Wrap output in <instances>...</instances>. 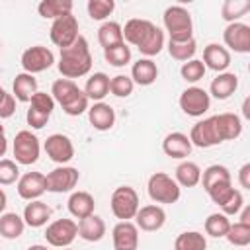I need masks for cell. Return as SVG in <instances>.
<instances>
[{"label":"cell","instance_id":"cell-10","mask_svg":"<svg viewBox=\"0 0 250 250\" xmlns=\"http://www.w3.org/2000/svg\"><path fill=\"white\" fill-rule=\"evenodd\" d=\"M53 64H55V55L49 47L33 45L21 53V66H23V72H27V74H37V72L49 70Z\"/></svg>","mask_w":250,"mask_h":250},{"label":"cell","instance_id":"cell-55","mask_svg":"<svg viewBox=\"0 0 250 250\" xmlns=\"http://www.w3.org/2000/svg\"><path fill=\"white\" fill-rule=\"evenodd\" d=\"M62 250H72V248H62Z\"/></svg>","mask_w":250,"mask_h":250},{"label":"cell","instance_id":"cell-52","mask_svg":"<svg viewBox=\"0 0 250 250\" xmlns=\"http://www.w3.org/2000/svg\"><path fill=\"white\" fill-rule=\"evenodd\" d=\"M240 211H242V215H240V221H238V223H246V225H250V207H242Z\"/></svg>","mask_w":250,"mask_h":250},{"label":"cell","instance_id":"cell-5","mask_svg":"<svg viewBox=\"0 0 250 250\" xmlns=\"http://www.w3.org/2000/svg\"><path fill=\"white\" fill-rule=\"evenodd\" d=\"M111 213L119 221H131L135 219L141 203H139V193L131 186H119L113 189L111 199H109Z\"/></svg>","mask_w":250,"mask_h":250},{"label":"cell","instance_id":"cell-1","mask_svg":"<svg viewBox=\"0 0 250 250\" xmlns=\"http://www.w3.org/2000/svg\"><path fill=\"white\" fill-rule=\"evenodd\" d=\"M57 66L62 78L74 80V78L86 76L92 70V53H90L88 39L84 35H78V39L72 45L61 49Z\"/></svg>","mask_w":250,"mask_h":250},{"label":"cell","instance_id":"cell-32","mask_svg":"<svg viewBox=\"0 0 250 250\" xmlns=\"http://www.w3.org/2000/svg\"><path fill=\"white\" fill-rule=\"evenodd\" d=\"M72 2L70 0H43L37 6V12L45 20H57L61 16L72 14Z\"/></svg>","mask_w":250,"mask_h":250},{"label":"cell","instance_id":"cell-38","mask_svg":"<svg viewBox=\"0 0 250 250\" xmlns=\"http://www.w3.org/2000/svg\"><path fill=\"white\" fill-rule=\"evenodd\" d=\"M195 51H197V43H195V39H188V41H180V43H176V41H168V53H170V57H172L174 61L188 62V61L193 59Z\"/></svg>","mask_w":250,"mask_h":250},{"label":"cell","instance_id":"cell-54","mask_svg":"<svg viewBox=\"0 0 250 250\" xmlns=\"http://www.w3.org/2000/svg\"><path fill=\"white\" fill-rule=\"evenodd\" d=\"M27 250H49V248H47L45 244H31Z\"/></svg>","mask_w":250,"mask_h":250},{"label":"cell","instance_id":"cell-26","mask_svg":"<svg viewBox=\"0 0 250 250\" xmlns=\"http://www.w3.org/2000/svg\"><path fill=\"white\" fill-rule=\"evenodd\" d=\"M105 234V223L98 215H88L78 221V236L86 242H98Z\"/></svg>","mask_w":250,"mask_h":250},{"label":"cell","instance_id":"cell-4","mask_svg":"<svg viewBox=\"0 0 250 250\" xmlns=\"http://www.w3.org/2000/svg\"><path fill=\"white\" fill-rule=\"evenodd\" d=\"M146 191L148 197L156 203V205H172L180 199L182 195V188L176 184V180L172 176H168L166 172H154L148 178L146 184Z\"/></svg>","mask_w":250,"mask_h":250},{"label":"cell","instance_id":"cell-24","mask_svg":"<svg viewBox=\"0 0 250 250\" xmlns=\"http://www.w3.org/2000/svg\"><path fill=\"white\" fill-rule=\"evenodd\" d=\"M215 123H217L221 141H234L242 133V121L236 113H229V111L219 113V115H215Z\"/></svg>","mask_w":250,"mask_h":250},{"label":"cell","instance_id":"cell-48","mask_svg":"<svg viewBox=\"0 0 250 250\" xmlns=\"http://www.w3.org/2000/svg\"><path fill=\"white\" fill-rule=\"evenodd\" d=\"M242 207H244V197H242V193L238 189H234L230 193V197L221 205V211H223V215L229 217V215H238Z\"/></svg>","mask_w":250,"mask_h":250},{"label":"cell","instance_id":"cell-41","mask_svg":"<svg viewBox=\"0 0 250 250\" xmlns=\"http://www.w3.org/2000/svg\"><path fill=\"white\" fill-rule=\"evenodd\" d=\"M225 238L232 244V246H248L250 244V225L246 223H230Z\"/></svg>","mask_w":250,"mask_h":250},{"label":"cell","instance_id":"cell-17","mask_svg":"<svg viewBox=\"0 0 250 250\" xmlns=\"http://www.w3.org/2000/svg\"><path fill=\"white\" fill-rule=\"evenodd\" d=\"M18 195L25 201L39 199L45 193V174L41 172H25L18 180Z\"/></svg>","mask_w":250,"mask_h":250},{"label":"cell","instance_id":"cell-35","mask_svg":"<svg viewBox=\"0 0 250 250\" xmlns=\"http://www.w3.org/2000/svg\"><path fill=\"white\" fill-rule=\"evenodd\" d=\"M199 182L203 184V189L207 191V189L213 188L215 184L232 182V180H230V172H229L227 166H223V164H211V166H207V168L201 172V180H199Z\"/></svg>","mask_w":250,"mask_h":250},{"label":"cell","instance_id":"cell-40","mask_svg":"<svg viewBox=\"0 0 250 250\" xmlns=\"http://www.w3.org/2000/svg\"><path fill=\"white\" fill-rule=\"evenodd\" d=\"M229 227H230V221L223 213H211L205 219V232L209 236H213V238H223L227 234Z\"/></svg>","mask_w":250,"mask_h":250},{"label":"cell","instance_id":"cell-2","mask_svg":"<svg viewBox=\"0 0 250 250\" xmlns=\"http://www.w3.org/2000/svg\"><path fill=\"white\" fill-rule=\"evenodd\" d=\"M51 96L62 107V111L70 117H78L84 111H88L90 100L86 98L84 90H80L74 80H68V78L55 80L51 86Z\"/></svg>","mask_w":250,"mask_h":250},{"label":"cell","instance_id":"cell-36","mask_svg":"<svg viewBox=\"0 0 250 250\" xmlns=\"http://www.w3.org/2000/svg\"><path fill=\"white\" fill-rule=\"evenodd\" d=\"M250 12V2L248 0H225L221 6V18L229 23L240 21L242 16Z\"/></svg>","mask_w":250,"mask_h":250},{"label":"cell","instance_id":"cell-46","mask_svg":"<svg viewBox=\"0 0 250 250\" xmlns=\"http://www.w3.org/2000/svg\"><path fill=\"white\" fill-rule=\"evenodd\" d=\"M29 109L39 111V113L51 117V113H53V109H55V100H53V96L47 94V92H37V94L29 100Z\"/></svg>","mask_w":250,"mask_h":250},{"label":"cell","instance_id":"cell-13","mask_svg":"<svg viewBox=\"0 0 250 250\" xmlns=\"http://www.w3.org/2000/svg\"><path fill=\"white\" fill-rule=\"evenodd\" d=\"M43 148H45L47 156H49L53 162L61 164V166H64L66 162H70V160L74 158V145H72V141H70L66 135H62V133H53V135H49L47 141H45V145H43Z\"/></svg>","mask_w":250,"mask_h":250},{"label":"cell","instance_id":"cell-51","mask_svg":"<svg viewBox=\"0 0 250 250\" xmlns=\"http://www.w3.org/2000/svg\"><path fill=\"white\" fill-rule=\"evenodd\" d=\"M8 150V139L4 135V125H0V156H4Z\"/></svg>","mask_w":250,"mask_h":250},{"label":"cell","instance_id":"cell-6","mask_svg":"<svg viewBox=\"0 0 250 250\" xmlns=\"http://www.w3.org/2000/svg\"><path fill=\"white\" fill-rule=\"evenodd\" d=\"M12 150H14V156H16V162L18 164L29 166V164H35L37 162L39 152H41V145H39V139L31 131L23 129V131H18L16 133Z\"/></svg>","mask_w":250,"mask_h":250},{"label":"cell","instance_id":"cell-14","mask_svg":"<svg viewBox=\"0 0 250 250\" xmlns=\"http://www.w3.org/2000/svg\"><path fill=\"white\" fill-rule=\"evenodd\" d=\"M223 41L234 53H250V25L242 21L229 23L223 31Z\"/></svg>","mask_w":250,"mask_h":250},{"label":"cell","instance_id":"cell-42","mask_svg":"<svg viewBox=\"0 0 250 250\" xmlns=\"http://www.w3.org/2000/svg\"><path fill=\"white\" fill-rule=\"evenodd\" d=\"M113 8H115V2L113 0H88V4H86L88 16L92 20H96V21H102L107 16H111Z\"/></svg>","mask_w":250,"mask_h":250},{"label":"cell","instance_id":"cell-3","mask_svg":"<svg viewBox=\"0 0 250 250\" xmlns=\"http://www.w3.org/2000/svg\"><path fill=\"white\" fill-rule=\"evenodd\" d=\"M164 21V29L168 31L170 39L168 41H188L193 39V21H191V14L184 8V6H168L164 10L162 16Z\"/></svg>","mask_w":250,"mask_h":250},{"label":"cell","instance_id":"cell-53","mask_svg":"<svg viewBox=\"0 0 250 250\" xmlns=\"http://www.w3.org/2000/svg\"><path fill=\"white\" fill-rule=\"evenodd\" d=\"M6 205H8V197H6V191H4L2 188H0V215L4 213Z\"/></svg>","mask_w":250,"mask_h":250},{"label":"cell","instance_id":"cell-37","mask_svg":"<svg viewBox=\"0 0 250 250\" xmlns=\"http://www.w3.org/2000/svg\"><path fill=\"white\" fill-rule=\"evenodd\" d=\"M162 47H164V31L158 25H154L152 31L146 35V39L143 41V45L139 47V51H141V55H145V59H150V57L158 55L162 51Z\"/></svg>","mask_w":250,"mask_h":250},{"label":"cell","instance_id":"cell-23","mask_svg":"<svg viewBox=\"0 0 250 250\" xmlns=\"http://www.w3.org/2000/svg\"><path fill=\"white\" fill-rule=\"evenodd\" d=\"M238 88V76L234 72H219L209 86V92L217 100H227L230 98Z\"/></svg>","mask_w":250,"mask_h":250},{"label":"cell","instance_id":"cell-44","mask_svg":"<svg viewBox=\"0 0 250 250\" xmlns=\"http://www.w3.org/2000/svg\"><path fill=\"white\" fill-rule=\"evenodd\" d=\"M133 80L131 76H125V74H117L113 78H109V92L117 98H129L133 94Z\"/></svg>","mask_w":250,"mask_h":250},{"label":"cell","instance_id":"cell-19","mask_svg":"<svg viewBox=\"0 0 250 250\" xmlns=\"http://www.w3.org/2000/svg\"><path fill=\"white\" fill-rule=\"evenodd\" d=\"M191 143H189V137L186 133H180V131H174V133H168L162 141V150L166 156L170 158H178V160H184L191 154Z\"/></svg>","mask_w":250,"mask_h":250},{"label":"cell","instance_id":"cell-30","mask_svg":"<svg viewBox=\"0 0 250 250\" xmlns=\"http://www.w3.org/2000/svg\"><path fill=\"white\" fill-rule=\"evenodd\" d=\"M174 172H176L174 180L180 188H193L201 180V168L191 160H182Z\"/></svg>","mask_w":250,"mask_h":250},{"label":"cell","instance_id":"cell-22","mask_svg":"<svg viewBox=\"0 0 250 250\" xmlns=\"http://www.w3.org/2000/svg\"><path fill=\"white\" fill-rule=\"evenodd\" d=\"M158 78V66L152 59H139L137 62H133L131 66V80L133 84H139V86H150L154 84Z\"/></svg>","mask_w":250,"mask_h":250},{"label":"cell","instance_id":"cell-28","mask_svg":"<svg viewBox=\"0 0 250 250\" xmlns=\"http://www.w3.org/2000/svg\"><path fill=\"white\" fill-rule=\"evenodd\" d=\"M66 205H68L70 215L76 217L78 221L88 217V215H92L94 209H96V201L88 191H72Z\"/></svg>","mask_w":250,"mask_h":250},{"label":"cell","instance_id":"cell-43","mask_svg":"<svg viewBox=\"0 0 250 250\" xmlns=\"http://www.w3.org/2000/svg\"><path fill=\"white\" fill-rule=\"evenodd\" d=\"M205 64L199 61V59H191V61H188V62H184L182 64V68H180V74H182V78L186 80V82H189V84H193V82H197V80H201L203 76H205Z\"/></svg>","mask_w":250,"mask_h":250},{"label":"cell","instance_id":"cell-49","mask_svg":"<svg viewBox=\"0 0 250 250\" xmlns=\"http://www.w3.org/2000/svg\"><path fill=\"white\" fill-rule=\"evenodd\" d=\"M16 111V98L12 94H8L2 86H0V119H8L12 117Z\"/></svg>","mask_w":250,"mask_h":250},{"label":"cell","instance_id":"cell-45","mask_svg":"<svg viewBox=\"0 0 250 250\" xmlns=\"http://www.w3.org/2000/svg\"><path fill=\"white\" fill-rule=\"evenodd\" d=\"M20 180V166L16 160L0 158V186H10Z\"/></svg>","mask_w":250,"mask_h":250},{"label":"cell","instance_id":"cell-9","mask_svg":"<svg viewBox=\"0 0 250 250\" xmlns=\"http://www.w3.org/2000/svg\"><path fill=\"white\" fill-rule=\"evenodd\" d=\"M49 35H51V41L59 49H64V47L72 45L78 39V35H80L78 33V20H76V16L66 14V16H61V18L53 20Z\"/></svg>","mask_w":250,"mask_h":250},{"label":"cell","instance_id":"cell-18","mask_svg":"<svg viewBox=\"0 0 250 250\" xmlns=\"http://www.w3.org/2000/svg\"><path fill=\"white\" fill-rule=\"evenodd\" d=\"M154 23L150 20H143V18H131L125 25H121V31H123V41L127 45H133V47H141L143 41L146 39V35L152 31Z\"/></svg>","mask_w":250,"mask_h":250},{"label":"cell","instance_id":"cell-7","mask_svg":"<svg viewBox=\"0 0 250 250\" xmlns=\"http://www.w3.org/2000/svg\"><path fill=\"white\" fill-rule=\"evenodd\" d=\"M76 236H78V223H74L72 219H57L49 223L45 229V240L55 248H68Z\"/></svg>","mask_w":250,"mask_h":250},{"label":"cell","instance_id":"cell-33","mask_svg":"<svg viewBox=\"0 0 250 250\" xmlns=\"http://www.w3.org/2000/svg\"><path fill=\"white\" fill-rule=\"evenodd\" d=\"M98 41L104 49L107 47H113V45H119V43H125L123 41V31H121V23L117 21H104L98 29Z\"/></svg>","mask_w":250,"mask_h":250},{"label":"cell","instance_id":"cell-25","mask_svg":"<svg viewBox=\"0 0 250 250\" xmlns=\"http://www.w3.org/2000/svg\"><path fill=\"white\" fill-rule=\"evenodd\" d=\"M51 215H53V211H51V207L47 203H43L39 199H33L23 209V223L27 227H31V229H39V227L47 225Z\"/></svg>","mask_w":250,"mask_h":250},{"label":"cell","instance_id":"cell-8","mask_svg":"<svg viewBox=\"0 0 250 250\" xmlns=\"http://www.w3.org/2000/svg\"><path fill=\"white\" fill-rule=\"evenodd\" d=\"M80 180V172L74 166H57L45 176V191L51 193H66L72 191Z\"/></svg>","mask_w":250,"mask_h":250},{"label":"cell","instance_id":"cell-29","mask_svg":"<svg viewBox=\"0 0 250 250\" xmlns=\"http://www.w3.org/2000/svg\"><path fill=\"white\" fill-rule=\"evenodd\" d=\"M84 94H86L88 100L102 102L109 94V76L105 72L90 74L88 80H86V86H84Z\"/></svg>","mask_w":250,"mask_h":250},{"label":"cell","instance_id":"cell-39","mask_svg":"<svg viewBox=\"0 0 250 250\" xmlns=\"http://www.w3.org/2000/svg\"><path fill=\"white\" fill-rule=\"evenodd\" d=\"M104 59L111 64V66H125L131 62V47L127 43H119L113 47L104 49Z\"/></svg>","mask_w":250,"mask_h":250},{"label":"cell","instance_id":"cell-11","mask_svg":"<svg viewBox=\"0 0 250 250\" xmlns=\"http://www.w3.org/2000/svg\"><path fill=\"white\" fill-rule=\"evenodd\" d=\"M180 107L186 115L201 117L211 107V96L199 86H189L180 94Z\"/></svg>","mask_w":250,"mask_h":250},{"label":"cell","instance_id":"cell-50","mask_svg":"<svg viewBox=\"0 0 250 250\" xmlns=\"http://www.w3.org/2000/svg\"><path fill=\"white\" fill-rule=\"evenodd\" d=\"M238 184L244 189H250V162H246L240 170H238Z\"/></svg>","mask_w":250,"mask_h":250},{"label":"cell","instance_id":"cell-56","mask_svg":"<svg viewBox=\"0 0 250 250\" xmlns=\"http://www.w3.org/2000/svg\"><path fill=\"white\" fill-rule=\"evenodd\" d=\"M0 51H2V41H0Z\"/></svg>","mask_w":250,"mask_h":250},{"label":"cell","instance_id":"cell-27","mask_svg":"<svg viewBox=\"0 0 250 250\" xmlns=\"http://www.w3.org/2000/svg\"><path fill=\"white\" fill-rule=\"evenodd\" d=\"M12 90H14V98L18 102H23V104H29V100L39 92L37 90V80L33 74H27V72H20L16 74L14 78V84H12Z\"/></svg>","mask_w":250,"mask_h":250},{"label":"cell","instance_id":"cell-34","mask_svg":"<svg viewBox=\"0 0 250 250\" xmlns=\"http://www.w3.org/2000/svg\"><path fill=\"white\" fill-rule=\"evenodd\" d=\"M174 250H207L205 234H201L197 230L180 232L174 240Z\"/></svg>","mask_w":250,"mask_h":250},{"label":"cell","instance_id":"cell-47","mask_svg":"<svg viewBox=\"0 0 250 250\" xmlns=\"http://www.w3.org/2000/svg\"><path fill=\"white\" fill-rule=\"evenodd\" d=\"M232 191H234L232 182H223V184H215L213 188H209V189H207V195L211 197V201H213L215 205L221 207V205L230 197Z\"/></svg>","mask_w":250,"mask_h":250},{"label":"cell","instance_id":"cell-16","mask_svg":"<svg viewBox=\"0 0 250 250\" xmlns=\"http://www.w3.org/2000/svg\"><path fill=\"white\" fill-rule=\"evenodd\" d=\"M113 250H137L139 248V229L131 221H119L111 230Z\"/></svg>","mask_w":250,"mask_h":250},{"label":"cell","instance_id":"cell-12","mask_svg":"<svg viewBox=\"0 0 250 250\" xmlns=\"http://www.w3.org/2000/svg\"><path fill=\"white\" fill-rule=\"evenodd\" d=\"M189 143L191 146H199V148H211L221 145V137L217 131V123H215V115L205 117L201 121H197L191 131H189Z\"/></svg>","mask_w":250,"mask_h":250},{"label":"cell","instance_id":"cell-31","mask_svg":"<svg viewBox=\"0 0 250 250\" xmlns=\"http://www.w3.org/2000/svg\"><path fill=\"white\" fill-rule=\"evenodd\" d=\"M25 223L23 217H20L18 213H2L0 215V236L8 238V240H16L23 234Z\"/></svg>","mask_w":250,"mask_h":250},{"label":"cell","instance_id":"cell-21","mask_svg":"<svg viewBox=\"0 0 250 250\" xmlns=\"http://www.w3.org/2000/svg\"><path fill=\"white\" fill-rule=\"evenodd\" d=\"M88 121L96 131H109L115 125V111L105 102H96L88 107Z\"/></svg>","mask_w":250,"mask_h":250},{"label":"cell","instance_id":"cell-20","mask_svg":"<svg viewBox=\"0 0 250 250\" xmlns=\"http://www.w3.org/2000/svg\"><path fill=\"white\" fill-rule=\"evenodd\" d=\"M205 68H211L215 72H227L229 64H230V53L227 47L219 45V43H209L203 49V61Z\"/></svg>","mask_w":250,"mask_h":250},{"label":"cell","instance_id":"cell-15","mask_svg":"<svg viewBox=\"0 0 250 250\" xmlns=\"http://www.w3.org/2000/svg\"><path fill=\"white\" fill-rule=\"evenodd\" d=\"M164 223H166V211L162 209V205H156V203L139 207V211L135 215L137 229H141L145 232H156L164 227Z\"/></svg>","mask_w":250,"mask_h":250}]
</instances>
